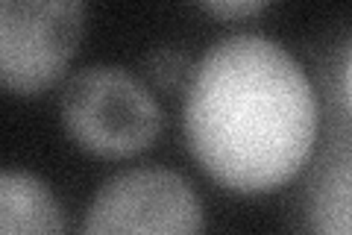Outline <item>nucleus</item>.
<instances>
[{"label":"nucleus","mask_w":352,"mask_h":235,"mask_svg":"<svg viewBox=\"0 0 352 235\" xmlns=\"http://www.w3.org/2000/svg\"><path fill=\"white\" fill-rule=\"evenodd\" d=\"M82 235H203V203L176 171L132 167L97 192Z\"/></svg>","instance_id":"7ed1b4c3"},{"label":"nucleus","mask_w":352,"mask_h":235,"mask_svg":"<svg viewBox=\"0 0 352 235\" xmlns=\"http://www.w3.org/2000/svg\"><path fill=\"white\" fill-rule=\"evenodd\" d=\"M203 9L217 18H250L264 12L267 3H258V0H223V3H203Z\"/></svg>","instance_id":"6e6552de"},{"label":"nucleus","mask_w":352,"mask_h":235,"mask_svg":"<svg viewBox=\"0 0 352 235\" xmlns=\"http://www.w3.org/2000/svg\"><path fill=\"white\" fill-rule=\"evenodd\" d=\"M76 0H3L0 3V76L15 94H38L68 68L82 36Z\"/></svg>","instance_id":"20e7f679"},{"label":"nucleus","mask_w":352,"mask_h":235,"mask_svg":"<svg viewBox=\"0 0 352 235\" xmlns=\"http://www.w3.org/2000/svg\"><path fill=\"white\" fill-rule=\"evenodd\" d=\"M340 97H344V106H346V115L352 121V48L344 59V68H340Z\"/></svg>","instance_id":"1a4fd4ad"},{"label":"nucleus","mask_w":352,"mask_h":235,"mask_svg":"<svg viewBox=\"0 0 352 235\" xmlns=\"http://www.w3.org/2000/svg\"><path fill=\"white\" fill-rule=\"evenodd\" d=\"M0 235H68L50 185L30 171L0 176Z\"/></svg>","instance_id":"423d86ee"},{"label":"nucleus","mask_w":352,"mask_h":235,"mask_svg":"<svg viewBox=\"0 0 352 235\" xmlns=\"http://www.w3.org/2000/svg\"><path fill=\"white\" fill-rule=\"evenodd\" d=\"M62 124L82 150L100 159H126L156 141L162 109L126 68L88 65L62 92Z\"/></svg>","instance_id":"f03ea898"},{"label":"nucleus","mask_w":352,"mask_h":235,"mask_svg":"<svg viewBox=\"0 0 352 235\" xmlns=\"http://www.w3.org/2000/svg\"><path fill=\"white\" fill-rule=\"evenodd\" d=\"M194 159L229 192L261 194L302 171L320 130L317 92L294 56L258 32L214 41L185 88Z\"/></svg>","instance_id":"f257e3e1"},{"label":"nucleus","mask_w":352,"mask_h":235,"mask_svg":"<svg viewBox=\"0 0 352 235\" xmlns=\"http://www.w3.org/2000/svg\"><path fill=\"white\" fill-rule=\"evenodd\" d=\"M302 235H352V124H335L302 192Z\"/></svg>","instance_id":"39448f33"},{"label":"nucleus","mask_w":352,"mask_h":235,"mask_svg":"<svg viewBox=\"0 0 352 235\" xmlns=\"http://www.w3.org/2000/svg\"><path fill=\"white\" fill-rule=\"evenodd\" d=\"M147 71L153 76V83L164 92H176V88H188L191 83V59L188 53L179 50V48H159L150 53L147 59Z\"/></svg>","instance_id":"0eeeda50"}]
</instances>
